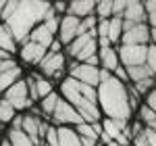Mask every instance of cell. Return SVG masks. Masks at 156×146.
I'll return each instance as SVG.
<instances>
[{"instance_id":"8d00e7d4","label":"cell","mask_w":156,"mask_h":146,"mask_svg":"<svg viewBox=\"0 0 156 146\" xmlns=\"http://www.w3.org/2000/svg\"><path fill=\"white\" fill-rule=\"evenodd\" d=\"M0 140H2V125H0Z\"/></svg>"},{"instance_id":"44dd1931","label":"cell","mask_w":156,"mask_h":146,"mask_svg":"<svg viewBox=\"0 0 156 146\" xmlns=\"http://www.w3.org/2000/svg\"><path fill=\"white\" fill-rule=\"evenodd\" d=\"M58 100H60V94L56 92V90H54L52 94H48L46 98L40 100V113H42L44 119H50V117H52V113H54V109H56Z\"/></svg>"},{"instance_id":"52a82bcc","label":"cell","mask_w":156,"mask_h":146,"mask_svg":"<svg viewBox=\"0 0 156 146\" xmlns=\"http://www.w3.org/2000/svg\"><path fill=\"white\" fill-rule=\"evenodd\" d=\"M2 98L11 104L12 109L17 111V113H21V111H29L34 107V102H31V98H29V92H27V84H25V77L23 79H19L15 86H11Z\"/></svg>"},{"instance_id":"5b68a950","label":"cell","mask_w":156,"mask_h":146,"mask_svg":"<svg viewBox=\"0 0 156 146\" xmlns=\"http://www.w3.org/2000/svg\"><path fill=\"white\" fill-rule=\"evenodd\" d=\"M67 75L73 77L75 82H81V84L92 86V88H98L102 82V69L94 67V65H87V63H77V61L69 63Z\"/></svg>"},{"instance_id":"7402d4cb","label":"cell","mask_w":156,"mask_h":146,"mask_svg":"<svg viewBox=\"0 0 156 146\" xmlns=\"http://www.w3.org/2000/svg\"><path fill=\"white\" fill-rule=\"evenodd\" d=\"M6 138H9V142L12 146H37L34 140H29V136H25L21 132V127H11L6 132Z\"/></svg>"},{"instance_id":"1f68e13d","label":"cell","mask_w":156,"mask_h":146,"mask_svg":"<svg viewBox=\"0 0 156 146\" xmlns=\"http://www.w3.org/2000/svg\"><path fill=\"white\" fill-rule=\"evenodd\" d=\"M112 75H115L119 82H123V84H129V75H127V69H125L123 65H121V67H119L115 73H112Z\"/></svg>"},{"instance_id":"4316f807","label":"cell","mask_w":156,"mask_h":146,"mask_svg":"<svg viewBox=\"0 0 156 146\" xmlns=\"http://www.w3.org/2000/svg\"><path fill=\"white\" fill-rule=\"evenodd\" d=\"M146 67L150 69V73L156 77V46H148V57H146Z\"/></svg>"},{"instance_id":"d4e9b609","label":"cell","mask_w":156,"mask_h":146,"mask_svg":"<svg viewBox=\"0 0 156 146\" xmlns=\"http://www.w3.org/2000/svg\"><path fill=\"white\" fill-rule=\"evenodd\" d=\"M42 146H58V132L56 125H48L46 134H44V144Z\"/></svg>"},{"instance_id":"4dcf8cb0","label":"cell","mask_w":156,"mask_h":146,"mask_svg":"<svg viewBox=\"0 0 156 146\" xmlns=\"http://www.w3.org/2000/svg\"><path fill=\"white\" fill-rule=\"evenodd\" d=\"M52 9H54V13L58 17H62V15H67V11H69V2H54Z\"/></svg>"},{"instance_id":"9a60e30c","label":"cell","mask_w":156,"mask_h":146,"mask_svg":"<svg viewBox=\"0 0 156 146\" xmlns=\"http://www.w3.org/2000/svg\"><path fill=\"white\" fill-rule=\"evenodd\" d=\"M19 79H23V69H21V65H17V67L9 69V71L0 73V96H2L11 86L17 84Z\"/></svg>"},{"instance_id":"f546056e","label":"cell","mask_w":156,"mask_h":146,"mask_svg":"<svg viewBox=\"0 0 156 146\" xmlns=\"http://www.w3.org/2000/svg\"><path fill=\"white\" fill-rule=\"evenodd\" d=\"M142 136H144V140H146L148 146H156V130H148V127H144Z\"/></svg>"},{"instance_id":"e575fe53","label":"cell","mask_w":156,"mask_h":146,"mask_svg":"<svg viewBox=\"0 0 156 146\" xmlns=\"http://www.w3.org/2000/svg\"><path fill=\"white\" fill-rule=\"evenodd\" d=\"M104 146H121V144H119V142H115V140H110V142H106Z\"/></svg>"},{"instance_id":"4fadbf2b","label":"cell","mask_w":156,"mask_h":146,"mask_svg":"<svg viewBox=\"0 0 156 146\" xmlns=\"http://www.w3.org/2000/svg\"><path fill=\"white\" fill-rule=\"evenodd\" d=\"M121 19H123V23H148L144 2H127Z\"/></svg>"},{"instance_id":"836d02e7","label":"cell","mask_w":156,"mask_h":146,"mask_svg":"<svg viewBox=\"0 0 156 146\" xmlns=\"http://www.w3.org/2000/svg\"><path fill=\"white\" fill-rule=\"evenodd\" d=\"M0 146H12V144L9 142V138H2V140H0Z\"/></svg>"},{"instance_id":"8fae6325","label":"cell","mask_w":156,"mask_h":146,"mask_svg":"<svg viewBox=\"0 0 156 146\" xmlns=\"http://www.w3.org/2000/svg\"><path fill=\"white\" fill-rule=\"evenodd\" d=\"M46 54H48V48L40 46L36 42H29V40L19 46V59L25 65H40V63L44 61Z\"/></svg>"},{"instance_id":"30bf717a","label":"cell","mask_w":156,"mask_h":146,"mask_svg":"<svg viewBox=\"0 0 156 146\" xmlns=\"http://www.w3.org/2000/svg\"><path fill=\"white\" fill-rule=\"evenodd\" d=\"M81 36V19L73 17V15H62L60 17V25H58V34H56V40H58L62 46H69L75 38Z\"/></svg>"},{"instance_id":"cb8c5ba5","label":"cell","mask_w":156,"mask_h":146,"mask_svg":"<svg viewBox=\"0 0 156 146\" xmlns=\"http://www.w3.org/2000/svg\"><path fill=\"white\" fill-rule=\"evenodd\" d=\"M127 75H129V84H137V82H142V79H148V77H154L148 67H129L127 69Z\"/></svg>"},{"instance_id":"ac0fdd59","label":"cell","mask_w":156,"mask_h":146,"mask_svg":"<svg viewBox=\"0 0 156 146\" xmlns=\"http://www.w3.org/2000/svg\"><path fill=\"white\" fill-rule=\"evenodd\" d=\"M0 48L6 50V52L12 54V57H15V52H19V44L15 42L12 34L9 31V27H6L4 23H0Z\"/></svg>"},{"instance_id":"83f0119b","label":"cell","mask_w":156,"mask_h":146,"mask_svg":"<svg viewBox=\"0 0 156 146\" xmlns=\"http://www.w3.org/2000/svg\"><path fill=\"white\" fill-rule=\"evenodd\" d=\"M25 84H27V92H29V98H31V102H40L36 82H34V77H31V75H25Z\"/></svg>"},{"instance_id":"ba28073f","label":"cell","mask_w":156,"mask_h":146,"mask_svg":"<svg viewBox=\"0 0 156 146\" xmlns=\"http://www.w3.org/2000/svg\"><path fill=\"white\" fill-rule=\"evenodd\" d=\"M50 121L54 123L56 127H60V125L62 127H77L79 123H83V117L77 113V109L73 104H69L67 100L60 98L54 113H52V117H50Z\"/></svg>"},{"instance_id":"9c48e42d","label":"cell","mask_w":156,"mask_h":146,"mask_svg":"<svg viewBox=\"0 0 156 146\" xmlns=\"http://www.w3.org/2000/svg\"><path fill=\"white\" fill-rule=\"evenodd\" d=\"M117 52H119L121 65L125 69H129V67H144L146 57H148V46H125V44H119Z\"/></svg>"},{"instance_id":"7a4b0ae2","label":"cell","mask_w":156,"mask_h":146,"mask_svg":"<svg viewBox=\"0 0 156 146\" xmlns=\"http://www.w3.org/2000/svg\"><path fill=\"white\" fill-rule=\"evenodd\" d=\"M98 92V107L100 113L106 119L131 123L133 109L129 104V94H127V84L119 82L112 73L102 71V82L96 88Z\"/></svg>"},{"instance_id":"484cf974","label":"cell","mask_w":156,"mask_h":146,"mask_svg":"<svg viewBox=\"0 0 156 146\" xmlns=\"http://www.w3.org/2000/svg\"><path fill=\"white\" fill-rule=\"evenodd\" d=\"M144 9H146V15H148V25L152 29H156V0L144 2Z\"/></svg>"},{"instance_id":"d590c367","label":"cell","mask_w":156,"mask_h":146,"mask_svg":"<svg viewBox=\"0 0 156 146\" xmlns=\"http://www.w3.org/2000/svg\"><path fill=\"white\" fill-rule=\"evenodd\" d=\"M2 9H4V2H0V15H2Z\"/></svg>"},{"instance_id":"e0dca14e","label":"cell","mask_w":156,"mask_h":146,"mask_svg":"<svg viewBox=\"0 0 156 146\" xmlns=\"http://www.w3.org/2000/svg\"><path fill=\"white\" fill-rule=\"evenodd\" d=\"M121 36H123V19H121V17H112V19H108L106 40L112 44V46H119V44H121Z\"/></svg>"},{"instance_id":"277c9868","label":"cell","mask_w":156,"mask_h":146,"mask_svg":"<svg viewBox=\"0 0 156 146\" xmlns=\"http://www.w3.org/2000/svg\"><path fill=\"white\" fill-rule=\"evenodd\" d=\"M67 69H69V63H67L65 52H58V54L48 52V54L44 57V61L37 65V71L42 73L44 77H48L50 82L65 79V77H67Z\"/></svg>"},{"instance_id":"d6986e66","label":"cell","mask_w":156,"mask_h":146,"mask_svg":"<svg viewBox=\"0 0 156 146\" xmlns=\"http://www.w3.org/2000/svg\"><path fill=\"white\" fill-rule=\"evenodd\" d=\"M75 132L79 134V138H90V140H98L102 134V121L100 123H79L75 127Z\"/></svg>"},{"instance_id":"5bb4252c","label":"cell","mask_w":156,"mask_h":146,"mask_svg":"<svg viewBox=\"0 0 156 146\" xmlns=\"http://www.w3.org/2000/svg\"><path fill=\"white\" fill-rule=\"evenodd\" d=\"M67 15H73L77 19H87V17L96 15V2H92V0H75V2H69Z\"/></svg>"},{"instance_id":"3957f363","label":"cell","mask_w":156,"mask_h":146,"mask_svg":"<svg viewBox=\"0 0 156 146\" xmlns=\"http://www.w3.org/2000/svg\"><path fill=\"white\" fill-rule=\"evenodd\" d=\"M67 54L77 63H85L87 59L96 57L98 54V36H96V31H90V34H83V36L75 38L71 44L67 46Z\"/></svg>"},{"instance_id":"2e32d148","label":"cell","mask_w":156,"mask_h":146,"mask_svg":"<svg viewBox=\"0 0 156 146\" xmlns=\"http://www.w3.org/2000/svg\"><path fill=\"white\" fill-rule=\"evenodd\" d=\"M58 132V146H83L81 144V138L75 132V127H56Z\"/></svg>"},{"instance_id":"603a6c76","label":"cell","mask_w":156,"mask_h":146,"mask_svg":"<svg viewBox=\"0 0 156 146\" xmlns=\"http://www.w3.org/2000/svg\"><path fill=\"white\" fill-rule=\"evenodd\" d=\"M17 117H19V113L12 109L4 98L0 96V125H4V123H12Z\"/></svg>"},{"instance_id":"ffe728a7","label":"cell","mask_w":156,"mask_h":146,"mask_svg":"<svg viewBox=\"0 0 156 146\" xmlns=\"http://www.w3.org/2000/svg\"><path fill=\"white\" fill-rule=\"evenodd\" d=\"M31 77H34V82H36V88H37V96H40V100L42 98H46L48 94H52L54 92V84L50 82L48 77H44L40 71H36V73H29Z\"/></svg>"},{"instance_id":"f1b7e54d","label":"cell","mask_w":156,"mask_h":146,"mask_svg":"<svg viewBox=\"0 0 156 146\" xmlns=\"http://www.w3.org/2000/svg\"><path fill=\"white\" fill-rule=\"evenodd\" d=\"M144 104L156 113V88H154V90H150V92L144 96Z\"/></svg>"},{"instance_id":"7c38bea8","label":"cell","mask_w":156,"mask_h":146,"mask_svg":"<svg viewBox=\"0 0 156 146\" xmlns=\"http://www.w3.org/2000/svg\"><path fill=\"white\" fill-rule=\"evenodd\" d=\"M98 65L102 71L115 73L121 67L119 61V52H117V46H106V48H98Z\"/></svg>"},{"instance_id":"d6a6232c","label":"cell","mask_w":156,"mask_h":146,"mask_svg":"<svg viewBox=\"0 0 156 146\" xmlns=\"http://www.w3.org/2000/svg\"><path fill=\"white\" fill-rule=\"evenodd\" d=\"M131 146H148V144H146L144 136L140 134V136H137V138H133V142H131Z\"/></svg>"},{"instance_id":"6da1fadb","label":"cell","mask_w":156,"mask_h":146,"mask_svg":"<svg viewBox=\"0 0 156 146\" xmlns=\"http://www.w3.org/2000/svg\"><path fill=\"white\" fill-rule=\"evenodd\" d=\"M56 15L50 2H4V9L0 15V23L9 27L15 42L21 46L27 42L29 34L40 23H44L48 17ZM58 17V15H56Z\"/></svg>"},{"instance_id":"8992f818","label":"cell","mask_w":156,"mask_h":146,"mask_svg":"<svg viewBox=\"0 0 156 146\" xmlns=\"http://www.w3.org/2000/svg\"><path fill=\"white\" fill-rule=\"evenodd\" d=\"M121 44H125V46H150V25L148 23H123Z\"/></svg>"}]
</instances>
